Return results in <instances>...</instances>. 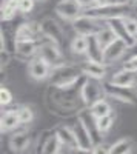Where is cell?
<instances>
[{
  "label": "cell",
  "instance_id": "f546056e",
  "mask_svg": "<svg viewBox=\"0 0 137 154\" xmlns=\"http://www.w3.org/2000/svg\"><path fill=\"white\" fill-rule=\"evenodd\" d=\"M17 6L22 14H29L35 6V0H17Z\"/></svg>",
  "mask_w": 137,
  "mask_h": 154
},
{
  "label": "cell",
  "instance_id": "4316f807",
  "mask_svg": "<svg viewBox=\"0 0 137 154\" xmlns=\"http://www.w3.org/2000/svg\"><path fill=\"white\" fill-rule=\"evenodd\" d=\"M96 125H97V130L100 134H106L111 128L114 125V116L109 114V116H105V117H100V119H96Z\"/></svg>",
  "mask_w": 137,
  "mask_h": 154
},
{
  "label": "cell",
  "instance_id": "d6986e66",
  "mask_svg": "<svg viewBox=\"0 0 137 154\" xmlns=\"http://www.w3.org/2000/svg\"><path fill=\"white\" fill-rule=\"evenodd\" d=\"M72 130H74V134L77 137V143H79V148H83V149H93L94 148V142L88 133V130L85 128L83 122L77 117V122L72 125Z\"/></svg>",
  "mask_w": 137,
  "mask_h": 154
},
{
  "label": "cell",
  "instance_id": "30bf717a",
  "mask_svg": "<svg viewBox=\"0 0 137 154\" xmlns=\"http://www.w3.org/2000/svg\"><path fill=\"white\" fill-rule=\"evenodd\" d=\"M128 43L123 42L122 38H116L113 43H109L105 49H103V63L108 66V65H113V63L122 60L128 54Z\"/></svg>",
  "mask_w": 137,
  "mask_h": 154
},
{
  "label": "cell",
  "instance_id": "e0dca14e",
  "mask_svg": "<svg viewBox=\"0 0 137 154\" xmlns=\"http://www.w3.org/2000/svg\"><path fill=\"white\" fill-rule=\"evenodd\" d=\"M106 25H108L111 29H113V32L116 34V37H117V38H122L123 42H126L129 48L135 43L137 38H134V37L129 35V32H128V29H126V26H125V22H123V17L111 19V20L106 22Z\"/></svg>",
  "mask_w": 137,
  "mask_h": 154
},
{
  "label": "cell",
  "instance_id": "7c38bea8",
  "mask_svg": "<svg viewBox=\"0 0 137 154\" xmlns=\"http://www.w3.org/2000/svg\"><path fill=\"white\" fill-rule=\"evenodd\" d=\"M40 42L42 40H39V38H37V40H16V45H14L16 57L31 60L32 57L37 56V53H39Z\"/></svg>",
  "mask_w": 137,
  "mask_h": 154
},
{
  "label": "cell",
  "instance_id": "ac0fdd59",
  "mask_svg": "<svg viewBox=\"0 0 137 154\" xmlns=\"http://www.w3.org/2000/svg\"><path fill=\"white\" fill-rule=\"evenodd\" d=\"M56 134H57L62 146H63L65 149H76V148H79L77 137H76V134H74L72 126H68V125L59 126L56 130Z\"/></svg>",
  "mask_w": 137,
  "mask_h": 154
},
{
  "label": "cell",
  "instance_id": "f1b7e54d",
  "mask_svg": "<svg viewBox=\"0 0 137 154\" xmlns=\"http://www.w3.org/2000/svg\"><path fill=\"white\" fill-rule=\"evenodd\" d=\"M123 22H125V26H126L129 35L137 38V17H131V16L123 17Z\"/></svg>",
  "mask_w": 137,
  "mask_h": 154
},
{
  "label": "cell",
  "instance_id": "d4e9b609",
  "mask_svg": "<svg viewBox=\"0 0 137 154\" xmlns=\"http://www.w3.org/2000/svg\"><path fill=\"white\" fill-rule=\"evenodd\" d=\"M19 12L20 11L17 6V0H3L2 2V22L6 23L14 20Z\"/></svg>",
  "mask_w": 137,
  "mask_h": 154
},
{
  "label": "cell",
  "instance_id": "4fadbf2b",
  "mask_svg": "<svg viewBox=\"0 0 137 154\" xmlns=\"http://www.w3.org/2000/svg\"><path fill=\"white\" fill-rule=\"evenodd\" d=\"M80 69L83 72L85 77H91V79H97V80H105L106 77V65L105 63H100V62H93V60H83L80 63Z\"/></svg>",
  "mask_w": 137,
  "mask_h": 154
},
{
  "label": "cell",
  "instance_id": "6da1fadb",
  "mask_svg": "<svg viewBox=\"0 0 137 154\" xmlns=\"http://www.w3.org/2000/svg\"><path fill=\"white\" fill-rule=\"evenodd\" d=\"M83 79H85V75L79 65L63 63V65H60L57 68H53V72L48 80H49V86L68 89V88H74V86L80 85Z\"/></svg>",
  "mask_w": 137,
  "mask_h": 154
},
{
  "label": "cell",
  "instance_id": "484cf974",
  "mask_svg": "<svg viewBox=\"0 0 137 154\" xmlns=\"http://www.w3.org/2000/svg\"><path fill=\"white\" fill-rule=\"evenodd\" d=\"M96 37H97L99 43L102 45V48H103V49H105L109 43H113V42L116 40V38H117V37H116V34L113 32V29H111V28L108 26V25H105V26L100 29V32H99Z\"/></svg>",
  "mask_w": 137,
  "mask_h": 154
},
{
  "label": "cell",
  "instance_id": "74e56055",
  "mask_svg": "<svg viewBox=\"0 0 137 154\" xmlns=\"http://www.w3.org/2000/svg\"><path fill=\"white\" fill-rule=\"evenodd\" d=\"M60 154H62V152H60Z\"/></svg>",
  "mask_w": 137,
  "mask_h": 154
},
{
  "label": "cell",
  "instance_id": "cb8c5ba5",
  "mask_svg": "<svg viewBox=\"0 0 137 154\" xmlns=\"http://www.w3.org/2000/svg\"><path fill=\"white\" fill-rule=\"evenodd\" d=\"M88 109L93 114L94 119H100V117H105V116L113 114V106H111V103L106 99H100L99 102H96L94 105H91Z\"/></svg>",
  "mask_w": 137,
  "mask_h": 154
},
{
  "label": "cell",
  "instance_id": "5bb4252c",
  "mask_svg": "<svg viewBox=\"0 0 137 154\" xmlns=\"http://www.w3.org/2000/svg\"><path fill=\"white\" fill-rule=\"evenodd\" d=\"M109 83H113L116 86H122V88H137V72H131L120 68L119 71H116L113 75L109 77Z\"/></svg>",
  "mask_w": 137,
  "mask_h": 154
},
{
  "label": "cell",
  "instance_id": "e575fe53",
  "mask_svg": "<svg viewBox=\"0 0 137 154\" xmlns=\"http://www.w3.org/2000/svg\"><path fill=\"white\" fill-rule=\"evenodd\" d=\"M68 154H93V149H83V148H76V149H66Z\"/></svg>",
  "mask_w": 137,
  "mask_h": 154
},
{
  "label": "cell",
  "instance_id": "4dcf8cb0",
  "mask_svg": "<svg viewBox=\"0 0 137 154\" xmlns=\"http://www.w3.org/2000/svg\"><path fill=\"white\" fill-rule=\"evenodd\" d=\"M122 68L126 69V71H131V72H137V54L129 56L125 62L122 63Z\"/></svg>",
  "mask_w": 137,
  "mask_h": 154
},
{
  "label": "cell",
  "instance_id": "277c9868",
  "mask_svg": "<svg viewBox=\"0 0 137 154\" xmlns=\"http://www.w3.org/2000/svg\"><path fill=\"white\" fill-rule=\"evenodd\" d=\"M39 28H40V35L43 40H49L59 46H63L65 32L57 20H54L51 17H45L39 22Z\"/></svg>",
  "mask_w": 137,
  "mask_h": 154
},
{
  "label": "cell",
  "instance_id": "1f68e13d",
  "mask_svg": "<svg viewBox=\"0 0 137 154\" xmlns=\"http://www.w3.org/2000/svg\"><path fill=\"white\" fill-rule=\"evenodd\" d=\"M11 102H12V93L6 86H2V89H0V103H2V106H8Z\"/></svg>",
  "mask_w": 137,
  "mask_h": 154
},
{
  "label": "cell",
  "instance_id": "2e32d148",
  "mask_svg": "<svg viewBox=\"0 0 137 154\" xmlns=\"http://www.w3.org/2000/svg\"><path fill=\"white\" fill-rule=\"evenodd\" d=\"M8 145L12 149L14 154H20L23 151H26L31 145V134L28 131H16L14 134L9 136Z\"/></svg>",
  "mask_w": 137,
  "mask_h": 154
},
{
  "label": "cell",
  "instance_id": "7402d4cb",
  "mask_svg": "<svg viewBox=\"0 0 137 154\" xmlns=\"http://www.w3.org/2000/svg\"><path fill=\"white\" fill-rule=\"evenodd\" d=\"M86 59L93 60V62L103 63V48H102L100 43H99L96 35L88 37V51H86Z\"/></svg>",
  "mask_w": 137,
  "mask_h": 154
},
{
  "label": "cell",
  "instance_id": "d6a6232c",
  "mask_svg": "<svg viewBox=\"0 0 137 154\" xmlns=\"http://www.w3.org/2000/svg\"><path fill=\"white\" fill-rule=\"evenodd\" d=\"M93 154H109V146H106L103 143H99L93 148Z\"/></svg>",
  "mask_w": 137,
  "mask_h": 154
},
{
  "label": "cell",
  "instance_id": "f35d334b",
  "mask_svg": "<svg viewBox=\"0 0 137 154\" xmlns=\"http://www.w3.org/2000/svg\"><path fill=\"white\" fill-rule=\"evenodd\" d=\"M135 89H137V88H135Z\"/></svg>",
  "mask_w": 137,
  "mask_h": 154
},
{
  "label": "cell",
  "instance_id": "8fae6325",
  "mask_svg": "<svg viewBox=\"0 0 137 154\" xmlns=\"http://www.w3.org/2000/svg\"><path fill=\"white\" fill-rule=\"evenodd\" d=\"M62 143L54 131H43V134L40 136L39 145H37V151L35 154H60L62 151Z\"/></svg>",
  "mask_w": 137,
  "mask_h": 154
},
{
  "label": "cell",
  "instance_id": "3957f363",
  "mask_svg": "<svg viewBox=\"0 0 137 154\" xmlns=\"http://www.w3.org/2000/svg\"><path fill=\"white\" fill-rule=\"evenodd\" d=\"M105 97H106V93H105L103 80L85 77L83 83L80 86V99L83 102L85 108H90L96 102H99L100 99H105Z\"/></svg>",
  "mask_w": 137,
  "mask_h": 154
},
{
  "label": "cell",
  "instance_id": "44dd1931",
  "mask_svg": "<svg viewBox=\"0 0 137 154\" xmlns=\"http://www.w3.org/2000/svg\"><path fill=\"white\" fill-rule=\"evenodd\" d=\"M135 148L132 137H122L109 146V154H131Z\"/></svg>",
  "mask_w": 137,
  "mask_h": 154
},
{
  "label": "cell",
  "instance_id": "7a4b0ae2",
  "mask_svg": "<svg viewBox=\"0 0 137 154\" xmlns=\"http://www.w3.org/2000/svg\"><path fill=\"white\" fill-rule=\"evenodd\" d=\"M134 12V5L128 2H117V3H108L100 6H93L90 9L83 11V14H88L91 17H96L102 22H108L111 19H119V17H128Z\"/></svg>",
  "mask_w": 137,
  "mask_h": 154
},
{
  "label": "cell",
  "instance_id": "5b68a950",
  "mask_svg": "<svg viewBox=\"0 0 137 154\" xmlns=\"http://www.w3.org/2000/svg\"><path fill=\"white\" fill-rule=\"evenodd\" d=\"M72 28L76 31V34L85 35V37H91V35H97L100 32V29L106 25V22H102L96 17H91L88 14H82L77 20H74Z\"/></svg>",
  "mask_w": 137,
  "mask_h": 154
},
{
  "label": "cell",
  "instance_id": "ffe728a7",
  "mask_svg": "<svg viewBox=\"0 0 137 154\" xmlns=\"http://www.w3.org/2000/svg\"><path fill=\"white\" fill-rule=\"evenodd\" d=\"M20 119L17 114V108L16 109H8L2 114V133H8V131H14L20 126Z\"/></svg>",
  "mask_w": 137,
  "mask_h": 154
},
{
  "label": "cell",
  "instance_id": "8d00e7d4",
  "mask_svg": "<svg viewBox=\"0 0 137 154\" xmlns=\"http://www.w3.org/2000/svg\"><path fill=\"white\" fill-rule=\"evenodd\" d=\"M134 12H135V14H137V3L134 5Z\"/></svg>",
  "mask_w": 137,
  "mask_h": 154
},
{
  "label": "cell",
  "instance_id": "9c48e42d",
  "mask_svg": "<svg viewBox=\"0 0 137 154\" xmlns=\"http://www.w3.org/2000/svg\"><path fill=\"white\" fill-rule=\"evenodd\" d=\"M51 72H53V66L49 65L45 59H42L40 56H35L28 62V74L35 82L48 80Z\"/></svg>",
  "mask_w": 137,
  "mask_h": 154
},
{
  "label": "cell",
  "instance_id": "603a6c76",
  "mask_svg": "<svg viewBox=\"0 0 137 154\" xmlns=\"http://www.w3.org/2000/svg\"><path fill=\"white\" fill-rule=\"evenodd\" d=\"M69 49L74 56H86V51H88V37L76 34L69 42Z\"/></svg>",
  "mask_w": 137,
  "mask_h": 154
},
{
  "label": "cell",
  "instance_id": "ba28073f",
  "mask_svg": "<svg viewBox=\"0 0 137 154\" xmlns=\"http://www.w3.org/2000/svg\"><path fill=\"white\" fill-rule=\"evenodd\" d=\"M103 86H105V93L108 97L119 100L126 105H137V89L116 86L109 82H103Z\"/></svg>",
  "mask_w": 137,
  "mask_h": 154
},
{
  "label": "cell",
  "instance_id": "836d02e7",
  "mask_svg": "<svg viewBox=\"0 0 137 154\" xmlns=\"http://www.w3.org/2000/svg\"><path fill=\"white\" fill-rule=\"evenodd\" d=\"M77 2L80 3V6L83 8V11H86V9H90V8H93V6L97 5L96 0H77Z\"/></svg>",
  "mask_w": 137,
  "mask_h": 154
},
{
  "label": "cell",
  "instance_id": "8992f818",
  "mask_svg": "<svg viewBox=\"0 0 137 154\" xmlns=\"http://www.w3.org/2000/svg\"><path fill=\"white\" fill-rule=\"evenodd\" d=\"M37 56L45 59L53 68H57V66L65 63V56H63V53H62V46L49 42V40H43V38L40 42V48H39Z\"/></svg>",
  "mask_w": 137,
  "mask_h": 154
},
{
  "label": "cell",
  "instance_id": "9a60e30c",
  "mask_svg": "<svg viewBox=\"0 0 137 154\" xmlns=\"http://www.w3.org/2000/svg\"><path fill=\"white\" fill-rule=\"evenodd\" d=\"M39 37H42L39 23H34V22H23L14 31L16 40H37Z\"/></svg>",
  "mask_w": 137,
  "mask_h": 154
},
{
  "label": "cell",
  "instance_id": "d590c367",
  "mask_svg": "<svg viewBox=\"0 0 137 154\" xmlns=\"http://www.w3.org/2000/svg\"><path fill=\"white\" fill-rule=\"evenodd\" d=\"M126 2L131 3V5H135V3H137V0H126Z\"/></svg>",
  "mask_w": 137,
  "mask_h": 154
},
{
  "label": "cell",
  "instance_id": "52a82bcc",
  "mask_svg": "<svg viewBox=\"0 0 137 154\" xmlns=\"http://www.w3.org/2000/svg\"><path fill=\"white\" fill-rule=\"evenodd\" d=\"M54 11L60 19H63L65 22L69 23L77 20L83 14V8L80 6L77 0H59L54 6Z\"/></svg>",
  "mask_w": 137,
  "mask_h": 154
},
{
  "label": "cell",
  "instance_id": "83f0119b",
  "mask_svg": "<svg viewBox=\"0 0 137 154\" xmlns=\"http://www.w3.org/2000/svg\"><path fill=\"white\" fill-rule=\"evenodd\" d=\"M17 114H19V119L22 125H28L34 120V111L31 106H19L17 108Z\"/></svg>",
  "mask_w": 137,
  "mask_h": 154
}]
</instances>
